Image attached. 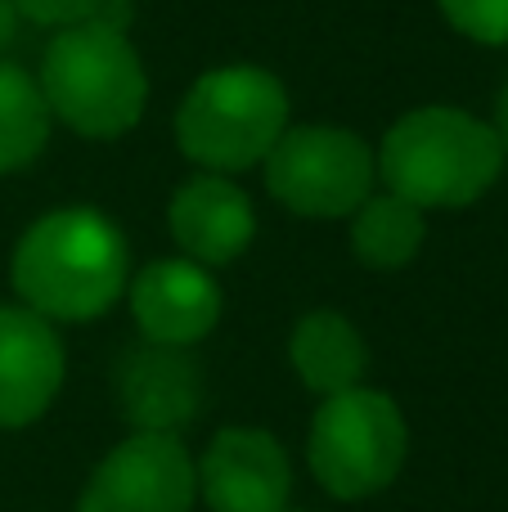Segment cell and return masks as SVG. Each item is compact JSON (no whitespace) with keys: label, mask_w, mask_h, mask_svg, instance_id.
<instances>
[{"label":"cell","mask_w":508,"mask_h":512,"mask_svg":"<svg viewBox=\"0 0 508 512\" xmlns=\"http://www.w3.org/2000/svg\"><path fill=\"white\" fill-rule=\"evenodd\" d=\"M131 274L126 234L99 207H54L18 239L9 279L27 310L59 324H86L113 310Z\"/></svg>","instance_id":"obj_1"},{"label":"cell","mask_w":508,"mask_h":512,"mask_svg":"<svg viewBox=\"0 0 508 512\" xmlns=\"http://www.w3.org/2000/svg\"><path fill=\"white\" fill-rule=\"evenodd\" d=\"M378 180L387 194L423 207H468L500 180L504 149L491 122L450 104L405 113L378 149Z\"/></svg>","instance_id":"obj_2"},{"label":"cell","mask_w":508,"mask_h":512,"mask_svg":"<svg viewBox=\"0 0 508 512\" xmlns=\"http://www.w3.org/2000/svg\"><path fill=\"white\" fill-rule=\"evenodd\" d=\"M41 95L50 117L72 126L86 140H117L144 113L149 99V72L126 32L108 23L63 27L45 45Z\"/></svg>","instance_id":"obj_3"},{"label":"cell","mask_w":508,"mask_h":512,"mask_svg":"<svg viewBox=\"0 0 508 512\" xmlns=\"http://www.w3.org/2000/svg\"><path fill=\"white\" fill-rule=\"evenodd\" d=\"M288 131V90L257 63H225L189 86L176 113V144L203 171L230 176L266 162Z\"/></svg>","instance_id":"obj_4"},{"label":"cell","mask_w":508,"mask_h":512,"mask_svg":"<svg viewBox=\"0 0 508 512\" xmlns=\"http://www.w3.org/2000/svg\"><path fill=\"white\" fill-rule=\"evenodd\" d=\"M405 454H410V427L387 391H338V396H324L311 418L306 459H311L315 481L342 504L387 490L401 477Z\"/></svg>","instance_id":"obj_5"},{"label":"cell","mask_w":508,"mask_h":512,"mask_svg":"<svg viewBox=\"0 0 508 512\" xmlns=\"http://www.w3.org/2000/svg\"><path fill=\"white\" fill-rule=\"evenodd\" d=\"M378 180L369 144L347 126H288L266 153V189L306 221L351 216Z\"/></svg>","instance_id":"obj_6"},{"label":"cell","mask_w":508,"mask_h":512,"mask_svg":"<svg viewBox=\"0 0 508 512\" xmlns=\"http://www.w3.org/2000/svg\"><path fill=\"white\" fill-rule=\"evenodd\" d=\"M198 472L176 432H131L99 459L77 512H189Z\"/></svg>","instance_id":"obj_7"},{"label":"cell","mask_w":508,"mask_h":512,"mask_svg":"<svg viewBox=\"0 0 508 512\" xmlns=\"http://www.w3.org/2000/svg\"><path fill=\"white\" fill-rule=\"evenodd\" d=\"M198 495L212 512H288L293 463L261 427H225L194 463Z\"/></svg>","instance_id":"obj_8"},{"label":"cell","mask_w":508,"mask_h":512,"mask_svg":"<svg viewBox=\"0 0 508 512\" xmlns=\"http://www.w3.org/2000/svg\"><path fill=\"white\" fill-rule=\"evenodd\" d=\"M221 283L212 270L189 256H167V261L144 265L131 279V315L140 324L144 342L158 346H194L221 319Z\"/></svg>","instance_id":"obj_9"},{"label":"cell","mask_w":508,"mask_h":512,"mask_svg":"<svg viewBox=\"0 0 508 512\" xmlns=\"http://www.w3.org/2000/svg\"><path fill=\"white\" fill-rule=\"evenodd\" d=\"M63 387V342L50 319L27 306H0V432L27 427Z\"/></svg>","instance_id":"obj_10"},{"label":"cell","mask_w":508,"mask_h":512,"mask_svg":"<svg viewBox=\"0 0 508 512\" xmlns=\"http://www.w3.org/2000/svg\"><path fill=\"white\" fill-rule=\"evenodd\" d=\"M171 221V239L176 248L198 265H230L248 252L252 234H257V212H252V198L234 185L230 176H194L171 194L167 207Z\"/></svg>","instance_id":"obj_11"},{"label":"cell","mask_w":508,"mask_h":512,"mask_svg":"<svg viewBox=\"0 0 508 512\" xmlns=\"http://www.w3.org/2000/svg\"><path fill=\"white\" fill-rule=\"evenodd\" d=\"M117 400L135 432H176L198 414L203 378L185 346L140 342L117 360Z\"/></svg>","instance_id":"obj_12"},{"label":"cell","mask_w":508,"mask_h":512,"mask_svg":"<svg viewBox=\"0 0 508 512\" xmlns=\"http://www.w3.org/2000/svg\"><path fill=\"white\" fill-rule=\"evenodd\" d=\"M288 360L315 396H338L360 387L369 369V346L342 310H311L288 337Z\"/></svg>","instance_id":"obj_13"},{"label":"cell","mask_w":508,"mask_h":512,"mask_svg":"<svg viewBox=\"0 0 508 512\" xmlns=\"http://www.w3.org/2000/svg\"><path fill=\"white\" fill-rule=\"evenodd\" d=\"M428 239L423 207L405 203L396 194H369L351 212V252L369 270H401L419 256Z\"/></svg>","instance_id":"obj_14"},{"label":"cell","mask_w":508,"mask_h":512,"mask_svg":"<svg viewBox=\"0 0 508 512\" xmlns=\"http://www.w3.org/2000/svg\"><path fill=\"white\" fill-rule=\"evenodd\" d=\"M50 144V104L27 68L0 59V176L32 167Z\"/></svg>","instance_id":"obj_15"},{"label":"cell","mask_w":508,"mask_h":512,"mask_svg":"<svg viewBox=\"0 0 508 512\" xmlns=\"http://www.w3.org/2000/svg\"><path fill=\"white\" fill-rule=\"evenodd\" d=\"M446 23L477 45H508V0H437Z\"/></svg>","instance_id":"obj_16"},{"label":"cell","mask_w":508,"mask_h":512,"mask_svg":"<svg viewBox=\"0 0 508 512\" xmlns=\"http://www.w3.org/2000/svg\"><path fill=\"white\" fill-rule=\"evenodd\" d=\"M18 18L27 23H41V27H77V23H90L99 14L104 0H9Z\"/></svg>","instance_id":"obj_17"},{"label":"cell","mask_w":508,"mask_h":512,"mask_svg":"<svg viewBox=\"0 0 508 512\" xmlns=\"http://www.w3.org/2000/svg\"><path fill=\"white\" fill-rule=\"evenodd\" d=\"M14 27H18V14L9 0H0V50H5L9 41H14Z\"/></svg>","instance_id":"obj_18"},{"label":"cell","mask_w":508,"mask_h":512,"mask_svg":"<svg viewBox=\"0 0 508 512\" xmlns=\"http://www.w3.org/2000/svg\"><path fill=\"white\" fill-rule=\"evenodd\" d=\"M495 135H500V149H504V158H508V86H504L500 104H495Z\"/></svg>","instance_id":"obj_19"},{"label":"cell","mask_w":508,"mask_h":512,"mask_svg":"<svg viewBox=\"0 0 508 512\" xmlns=\"http://www.w3.org/2000/svg\"><path fill=\"white\" fill-rule=\"evenodd\" d=\"M288 512H293V508H288Z\"/></svg>","instance_id":"obj_20"}]
</instances>
